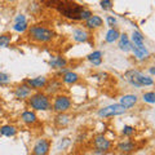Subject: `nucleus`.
<instances>
[{"label": "nucleus", "instance_id": "obj_35", "mask_svg": "<svg viewBox=\"0 0 155 155\" xmlns=\"http://www.w3.org/2000/svg\"><path fill=\"white\" fill-rule=\"evenodd\" d=\"M57 2H58V0H53V2H43L41 4H44L47 8H53V9H54L56 5H57Z\"/></svg>", "mask_w": 155, "mask_h": 155}, {"label": "nucleus", "instance_id": "obj_28", "mask_svg": "<svg viewBox=\"0 0 155 155\" xmlns=\"http://www.w3.org/2000/svg\"><path fill=\"white\" fill-rule=\"evenodd\" d=\"M136 133V128L133 125H124L123 129H122V134L124 137H128V138H132V136Z\"/></svg>", "mask_w": 155, "mask_h": 155}, {"label": "nucleus", "instance_id": "obj_5", "mask_svg": "<svg viewBox=\"0 0 155 155\" xmlns=\"http://www.w3.org/2000/svg\"><path fill=\"white\" fill-rule=\"evenodd\" d=\"M72 107V100L69 94L60 93L53 97L52 100V111L56 114H62V113H69Z\"/></svg>", "mask_w": 155, "mask_h": 155}, {"label": "nucleus", "instance_id": "obj_26", "mask_svg": "<svg viewBox=\"0 0 155 155\" xmlns=\"http://www.w3.org/2000/svg\"><path fill=\"white\" fill-rule=\"evenodd\" d=\"M12 43V35L9 32L0 34V48H8Z\"/></svg>", "mask_w": 155, "mask_h": 155}, {"label": "nucleus", "instance_id": "obj_29", "mask_svg": "<svg viewBox=\"0 0 155 155\" xmlns=\"http://www.w3.org/2000/svg\"><path fill=\"white\" fill-rule=\"evenodd\" d=\"M13 30L16 32H26L28 28V22H19V23H14L13 25Z\"/></svg>", "mask_w": 155, "mask_h": 155}, {"label": "nucleus", "instance_id": "obj_17", "mask_svg": "<svg viewBox=\"0 0 155 155\" xmlns=\"http://www.w3.org/2000/svg\"><path fill=\"white\" fill-rule=\"evenodd\" d=\"M138 104V97L136 94H132V93H128V94H123L122 97L119 98V105H122L125 110H129L134 107L136 105Z\"/></svg>", "mask_w": 155, "mask_h": 155}, {"label": "nucleus", "instance_id": "obj_15", "mask_svg": "<svg viewBox=\"0 0 155 155\" xmlns=\"http://www.w3.org/2000/svg\"><path fill=\"white\" fill-rule=\"evenodd\" d=\"M91 39V32L84 27H75L72 30V40L75 43H87Z\"/></svg>", "mask_w": 155, "mask_h": 155}, {"label": "nucleus", "instance_id": "obj_33", "mask_svg": "<svg viewBox=\"0 0 155 155\" xmlns=\"http://www.w3.org/2000/svg\"><path fill=\"white\" fill-rule=\"evenodd\" d=\"M67 145H70V140L69 138H62L60 143H58V150H61V149H65Z\"/></svg>", "mask_w": 155, "mask_h": 155}, {"label": "nucleus", "instance_id": "obj_25", "mask_svg": "<svg viewBox=\"0 0 155 155\" xmlns=\"http://www.w3.org/2000/svg\"><path fill=\"white\" fill-rule=\"evenodd\" d=\"M130 52L133 53V56L137 58L138 61H145L147 60L150 57V51H142V49H138V48H136L134 45L130 47Z\"/></svg>", "mask_w": 155, "mask_h": 155}, {"label": "nucleus", "instance_id": "obj_32", "mask_svg": "<svg viewBox=\"0 0 155 155\" xmlns=\"http://www.w3.org/2000/svg\"><path fill=\"white\" fill-rule=\"evenodd\" d=\"M106 23H107V26L110 28H114V27H116V25H118V19H116L114 16H107L106 17Z\"/></svg>", "mask_w": 155, "mask_h": 155}, {"label": "nucleus", "instance_id": "obj_3", "mask_svg": "<svg viewBox=\"0 0 155 155\" xmlns=\"http://www.w3.org/2000/svg\"><path fill=\"white\" fill-rule=\"evenodd\" d=\"M27 106L32 111H52V97L44 92H34L27 98Z\"/></svg>", "mask_w": 155, "mask_h": 155}, {"label": "nucleus", "instance_id": "obj_1", "mask_svg": "<svg viewBox=\"0 0 155 155\" xmlns=\"http://www.w3.org/2000/svg\"><path fill=\"white\" fill-rule=\"evenodd\" d=\"M54 9L62 18L74 22H84L93 14L87 5L70 0H58Z\"/></svg>", "mask_w": 155, "mask_h": 155}, {"label": "nucleus", "instance_id": "obj_11", "mask_svg": "<svg viewBox=\"0 0 155 155\" xmlns=\"http://www.w3.org/2000/svg\"><path fill=\"white\" fill-rule=\"evenodd\" d=\"M32 93H34L32 89L25 83V81H22V83L17 84L13 88V96H14V98H17L18 101H25V100L27 101V98Z\"/></svg>", "mask_w": 155, "mask_h": 155}, {"label": "nucleus", "instance_id": "obj_31", "mask_svg": "<svg viewBox=\"0 0 155 155\" xmlns=\"http://www.w3.org/2000/svg\"><path fill=\"white\" fill-rule=\"evenodd\" d=\"M100 5H101V8H102L104 11H111L113 7H114V3L111 2V0H101Z\"/></svg>", "mask_w": 155, "mask_h": 155}, {"label": "nucleus", "instance_id": "obj_37", "mask_svg": "<svg viewBox=\"0 0 155 155\" xmlns=\"http://www.w3.org/2000/svg\"><path fill=\"white\" fill-rule=\"evenodd\" d=\"M0 22H2V18H0Z\"/></svg>", "mask_w": 155, "mask_h": 155}, {"label": "nucleus", "instance_id": "obj_23", "mask_svg": "<svg viewBox=\"0 0 155 155\" xmlns=\"http://www.w3.org/2000/svg\"><path fill=\"white\" fill-rule=\"evenodd\" d=\"M18 133V129L16 125L12 124H4L0 127V134L4 136V137H14Z\"/></svg>", "mask_w": 155, "mask_h": 155}, {"label": "nucleus", "instance_id": "obj_20", "mask_svg": "<svg viewBox=\"0 0 155 155\" xmlns=\"http://www.w3.org/2000/svg\"><path fill=\"white\" fill-rule=\"evenodd\" d=\"M54 125L57 128H65L71 123V115L69 113H62V114H56L54 116Z\"/></svg>", "mask_w": 155, "mask_h": 155}, {"label": "nucleus", "instance_id": "obj_34", "mask_svg": "<svg viewBox=\"0 0 155 155\" xmlns=\"http://www.w3.org/2000/svg\"><path fill=\"white\" fill-rule=\"evenodd\" d=\"M27 18H26V14H18V16L14 18V23H19V22H26Z\"/></svg>", "mask_w": 155, "mask_h": 155}, {"label": "nucleus", "instance_id": "obj_21", "mask_svg": "<svg viewBox=\"0 0 155 155\" xmlns=\"http://www.w3.org/2000/svg\"><path fill=\"white\" fill-rule=\"evenodd\" d=\"M87 60L93 66H101L102 65V61H104V53H102V51H93L87 56Z\"/></svg>", "mask_w": 155, "mask_h": 155}, {"label": "nucleus", "instance_id": "obj_12", "mask_svg": "<svg viewBox=\"0 0 155 155\" xmlns=\"http://www.w3.org/2000/svg\"><path fill=\"white\" fill-rule=\"evenodd\" d=\"M23 81L32 89V92H41L47 84L48 78L40 75V76H35V78H27V79H25Z\"/></svg>", "mask_w": 155, "mask_h": 155}, {"label": "nucleus", "instance_id": "obj_36", "mask_svg": "<svg viewBox=\"0 0 155 155\" xmlns=\"http://www.w3.org/2000/svg\"><path fill=\"white\" fill-rule=\"evenodd\" d=\"M149 72H150V76H151V78L155 75V69H154V66H150V67H149Z\"/></svg>", "mask_w": 155, "mask_h": 155}, {"label": "nucleus", "instance_id": "obj_10", "mask_svg": "<svg viewBox=\"0 0 155 155\" xmlns=\"http://www.w3.org/2000/svg\"><path fill=\"white\" fill-rule=\"evenodd\" d=\"M115 150H116V153H119L122 155H129L137 150V143H136V141H133L132 138H127V140H123V141H119L116 143Z\"/></svg>", "mask_w": 155, "mask_h": 155}, {"label": "nucleus", "instance_id": "obj_27", "mask_svg": "<svg viewBox=\"0 0 155 155\" xmlns=\"http://www.w3.org/2000/svg\"><path fill=\"white\" fill-rule=\"evenodd\" d=\"M142 101L143 102H146V104H150V105L155 104V93H154V91L145 92V93L142 94Z\"/></svg>", "mask_w": 155, "mask_h": 155}, {"label": "nucleus", "instance_id": "obj_4", "mask_svg": "<svg viewBox=\"0 0 155 155\" xmlns=\"http://www.w3.org/2000/svg\"><path fill=\"white\" fill-rule=\"evenodd\" d=\"M124 79L128 84H130L134 88H142V87H151L154 84V79L150 75H146L145 72L130 69L128 71H125Z\"/></svg>", "mask_w": 155, "mask_h": 155}, {"label": "nucleus", "instance_id": "obj_8", "mask_svg": "<svg viewBox=\"0 0 155 155\" xmlns=\"http://www.w3.org/2000/svg\"><path fill=\"white\" fill-rule=\"evenodd\" d=\"M62 89H64V84H62L61 79H58V78L53 76L52 79H48L47 84L44 87V89H43V92L49 96V97H54L57 94L62 93Z\"/></svg>", "mask_w": 155, "mask_h": 155}, {"label": "nucleus", "instance_id": "obj_7", "mask_svg": "<svg viewBox=\"0 0 155 155\" xmlns=\"http://www.w3.org/2000/svg\"><path fill=\"white\" fill-rule=\"evenodd\" d=\"M127 113V110H125L122 105L119 104H113V105H107L105 106V107H101L98 109L97 111V115L100 116V118H113V116H119V115H123Z\"/></svg>", "mask_w": 155, "mask_h": 155}, {"label": "nucleus", "instance_id": "obj_6", "mask_svg": "<svg viewBox=\"0 0 155 155\" xmlns=\"http://www.w3.org/2000/svg\"><path fill=\"white\" fill-rule=\"evenodd\" d=\"M113 149V142L104 133H98L93 137V154L105 155Z\"/></svg>", "mask_w": 155, "mask_h": 155}, {"label": "nucleus", "instance_id": "obj_14", "mask_svg": "<svg viewBox=\"0 0 155 155\" xmlns=\"http://www.w3.org/2000/svg\"><path fill=\"white\" fill-rule=\"evenodd\" d=\"M19 119H21V122L25 125H27V127H34L35 124L39 123L38 115L35 111H32V110H25L23 113H21Z\"/></svg>", "mask_w": 155, "mask_h": 155}, {"label": "nucleus", "instance_id": "obj_24", "mask_svg": "<svg viewBox=\"0 0 155 155\" xmlns=\"http://www.w3.org/2000/svg\"><path fill=\"white\" fill-rule=\"evenodd\" d=\"M119 36H120V31L118 30V27L109 28L107 32H106V35H105V41L109 43V44H113V43L118 41Z\"/></svg>", "mask_w": 155, "mask_h": 155}, {"label": "nucleus", "instance_id": "obj_19", "mask_svg": "<svg viewBox=\"0 0 155 155\" xmlns=\"http://www.w3.org/2000/svg\"><path fill=\"white\" fill-rule=\"evenodd\" d=\"M60 79L62 81V84L74 85V84H76V83H79V81H80V76H79V74H76L75 71L69 70L67 72H65V74L62 75Z\"/></svg>", "mask_w": 155, "mask_h": 155}, {"label": "nucleus", "instance_id": "obj_9", "mask_svg": "<svg viewBox=\"0 0 155 155\" xmlns=\"http://www.w3.org/2000/svg\"><path fill=\"white\" fill-rule=\"evenodd\" d=\"M51 141L45 137L38 138L31 149V155H49Z\"/></svg>", "mask_w": 155, "mask_h": 155}, {"label": "nucleus", "instance_id": "obj_13", "mask_svg": "<svg viewBox=\"0 0 155 155\" xmlns=\"http://www.w3.org/2000/svg\"><path fill=\"white\" fill-rule=\"evenodd\" d=\"M102 26H104V18L98 16V14H92L87 21L83 22V27L88 31L98 30V28H101Z\"/></svg>", "mask_w": 155, "mask_h": 155}, {"label": "nucleus", "instance_id": "obj_18", "mask_svg": "<svg viewBox=\"0 0 155 155\" xmlns=\"http://www.w3.org/2000/svg\"><path fill=\"white\" fill-rule=\"evenodd\" d=\"M130 43H132V45H134L136 48H138V49H142V51H149L146 44H145V36L142 35V32H140L137 30H134L132 32V35L129 38Z\"/></svg>", "mask_w": 155, "mask_h": 155}, {"label": "nucleus", "instance_id": "obj_22", "mask_svg": "<svg viewBox=\"0 0 155 155\" xmlns=\"http://www.w3.org/2000/svg\"><path fill=\"white\" fill-rule=\"evenodd\" d=\"M130 47H132V43L129 40V36L127 34H120V36L118 39V48L122 52H130Z\"/></svg>", "mask_w": 155, "mask_h": 155}, {"label": "nucleus", "instance_id": "obj_30", "mask_svg": "<svg viewBox=\"0 0 155 155\" xmlns=\"http://www.w3.org/2000/svg\"><path fill=\"white\" fill-rule=\"evenodd\" d=\"M9 83H11V75L0 71V87H7Z\"/></svg>", "mask_w": 155, "mask_h": 155}, {"label": "nucleus", "instance_id": "obj_2", "mask_svg": "<svg viewBox=\"0 0 155 155\" xmlns=\"http://www.w3.org/2000/svg\"><path fill=\"white\" fill-rule=\"evenodd\" d=\"M26 36L31 43H36V44H48L56 38V31L52 27H48L41 23H36V25L28 26L26 31Z\"/></svg>", "mask_w": 155, "mask_h": 155}, {"label": "nucleus", "instance_id": "obj_16", "mask_svg": "<svg viewBox=\"0 0 155 155\" xmlns=\"http://www.w3.org/2000/svg\"><path fill=\"white\" fill-rule=\"evenodd\" d=\"M48 65H49V67L53 70H61L67 66V60L61 54H53V56H51L49 60H48Z\"/></svg>", "mask_w": 155, "mask_h": 155}]
</instances>
